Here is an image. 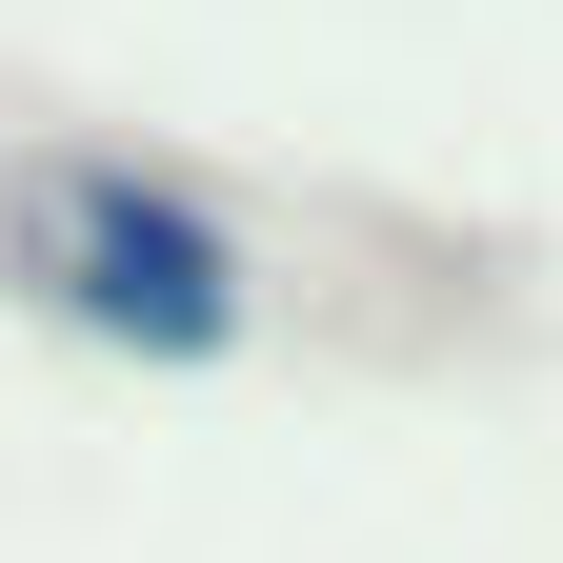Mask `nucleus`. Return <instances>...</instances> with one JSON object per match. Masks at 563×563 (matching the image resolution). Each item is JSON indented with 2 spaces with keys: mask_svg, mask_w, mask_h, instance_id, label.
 I'll return each instance as SVG.
<instances>
[{
  "mask_svg": "<svg viewBox=\"0 0 563 563\" xmlns=\"http://www.w3.org/2000/svg\"><path fill=\"white\" fill-rule=\"evenodd\" d=\"M41 302L101 322V342H141V363H222L242 342V242L201 222V201L121 181V162H60L41 181Z\"/></svg>",
  "mask_w": 563,
  "mask_h": 563,
  "instance_id": "1",
  "label": "nucleus"
}]
</instances>
